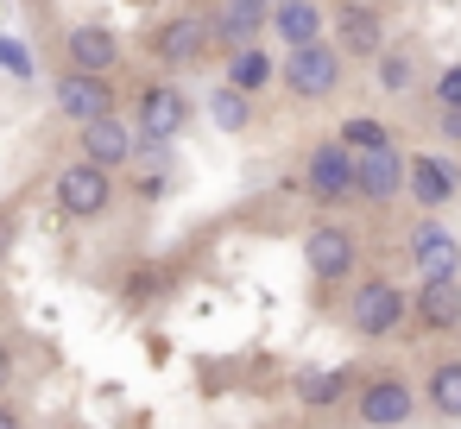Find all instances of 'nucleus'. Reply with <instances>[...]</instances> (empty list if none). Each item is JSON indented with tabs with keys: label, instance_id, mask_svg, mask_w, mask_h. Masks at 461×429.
<instances>
[{
	"label": "nucleus",
	"instance_id": "nucleus-1",
	"mask_svg": "<svg viewBox=\"0 0 461 429\" xmlns=\"http://www.w3.org/2000/svg\"><path fill=\"white\" fill-rule=\"evenodd\" d=\"M411 316H417V290H404L398 278H360L348 297V328L360 341H392Z\"/></svg>",
	"mask_w": 461,
	"mask_h": 429
},
{
	"label": "nucleus",
	"instance_id": "nucleus-2",
	"mask_svg": "<svg viewBox=\"0 0 461 429\" xmlns=\"http://www.w3.org/2000/svg\"><path fill=\"white\" fill-rule=\"evenodd\" d=\"M51 202H58V215H64V221H102V215L114 209V171H108V165H95V158H77V165H64V171H58Z\"/></svg>",
	"mask_w": 461,
	"mask_h": 429
},
{
	"label": "nucleus",
	"instance_id": "nucleus-3",
	"mask_svg": "<svg viewBox=\"0 0 461 429\" xmlns=\"http://www.w3.org/2000/svg\"><path fill=\"white\" fill-rule=\"evenodd\" d=\"M341 64H348V51H341V45H329V39H316V45L285 51L278 76H285V89H291L297 102H329V95L341 89Z\"/></svg>",
	"mask_w": 461,
	"mask_h": 429
},
{
	"label": "nucleus",
	"instance_id": "nucleus-4",
	"mask_svg": "<svg viewBox=\"0 0 461 429\" xmlns=\"http://www.w3.org/2000/svg\"><path fill=\"white\" fill-rule=\"evenodd\" d=\"M303 190L316 202H354L360 196V152H348L341 139H322L303 152Z\"/></svg>",
	"mask_w": 461,
	"mask_h": 429
},
{
	"label": "nucleus",
	"instance_id": "nucleus-5",
	"mask_svg": "<svg viewBox=\"0 0 461 429\" xmlns=\"http://www.w3.org/2000/svg\"><path fill=\"white\" fill-rule=\"evenodd\" d=\"M303 272L316 284H348L360 272V234L341 228V221H316L303 234Z\"/></svg>",
	"mask_w": 461,
	"mask_h": 429
},
{
	"label": "nucleus",
	"instance_id": "nucleus-6",
	"mask_svg": "<svg viewBox=\"0 0 461 429\" xmlns=\"http://www.w3.org/2000/svg\"><path fill=\"white\" fill-rule=\"evenodd\" d=\"M209 45H215V20H203V13H171L158 32H152V64L158 70H196L203 58H209Z\"/></svg>",
	"mask_w": 461,
	"mask_h": 429
},
{
	"label": "nucleus",
	"instance_id": "nucleus-7",
	"mask_svg": "<svg viewBox=\"0 0 461 429\" xmlns=\"http://www.w3.org/2000/svg\"><path fill=\"white\" fill-rule=\"evenodd\" d=\"M190 114H196V102H190L177 83H146L140 102H133V127H140V139H152V146H171V139L190 127Z\"/></svg>",
	"mask_w": 461,
	"mask_h": 429
},
{
	"label": "nucleus",
	"instance_id": "nucleus-8",
	"mask_svg": "<svg viewBox=\"0 0 461 429\" xmlns=\"http://www.w3.org/2000/svg\"><path fill=\"white\" fill-rule=\"evenodd\" d=\"M354 416H360V429H404V423L417 416V391H411V379H398V372L366 379V385L354 391Z\"/></svg>",
	"mask_w": 461,
	"mask_h": 429
},
{
	"label": "nucleus",
	"instance_id": "nucleus-9",
	"mask_svg": "<svg viewBox=\"0 0 461 429\" xmlns=\"http://www.w3.org/2000/svg\"><path fill=\"white\" fill-rule=\"evenodd\" d=\"M51 102H58V114H64V121H77V127L121 114L114 76H83V70H64V76H58V89H51Z\"/></svg>",
	"mask_w": 461,
	"mask_h": 429
},
{
	"label": "nucleus",
	"instance_id": "nucleus-10",
	"mask_svg": "<svg viewBox=\"0 0 461 429\" xmlns=\"http://www.w3.org/2000/svg\"><path fill=\"white\" fill-rule=\"evenodd\" d=\"M398 196H411V152H398V146L360 152V202L385 209V202H398Z\"/></svg>",
	"mask_w": 461,
	"mask_h": 429
},
{
	"label": "nucleus",
	"instance_id": "nucleus-11",
	"mask_svg": "<svg viewBox=\"0 0 461 429\" xmlns=\"http://www.w3.org/2000/svg\"><path fill=\"white\" fill-rule=\"evenodd\" d=\"M272 7L278 0H215V45L240 51V45H259V32H272Z\"/></svg>",
	"mask_w": 461,
	"mask_h": 429
},
{
	"label": "nucleus",
	"instance_id": "nucleus-12",
	"mask_svg": "<svg viewBox=\"0 0 461 429\" xmlns=\"http://www.w3.org/2000/svg\"><path fill=\"white\" fill-rule=\"evenodd\" d=\"M64 70L114 76V70H121V39H114L108 26H70V32H64Z\"/></svg>",
	"mask_w": 461,
	"mask_h": 429
},
{
	"label": "nucleus",
	"instance_id": "nucleus-13",
	"mask_svg": "<svg viewBox=\"0 0 461 429\" xmlns=\"http://www.w3.org/2000/svg\"><path fill=\"white\" fill-rule=\"evenodd\" d=\"M411 265H417V278H461V240L429 215L411 228Z\"/></svg>",
	"mask_w": 461,
	"mask_h": 429
},
{
	"label": "nucleus",
	"instance_id": "nucleus-14",
	"mask_svg": "<svg viewBox=\"0 0 461 429\" xmlns=\"http://www.w3.org/2000/svg\"><path fill=\"white\" fill-rule=\"evenodd\" d=\"M83 139V158H95V165H108V171H121V165H133L140 158V127H127L121 114H108V121H89V127H77Z\"/></svg>",
	"mask_w": 461,
	"mask_h": 429
},
{
	"label": "nucleus",
	"instance_id": "nucleus-15",
	"mask_svg": "<svg viewBox=\"0 0 461 429\" xmlns=\"http://www.w3.org/2000/svg\"><path fill=\"white\" fill-rule=\"evenodd\" d=\"M455 190H461V171L442 158V152H411V202L417 209H448L455 202Z\"/></svg>",
	"mask_w": 461,
	"mask_h": 429
},
{
	"label": "nucleus",
	"instance_id": "nucleus-16",
	"mask_svg": "<svg viewBox=\"0 0 461 429\" xmlns=\"http://www.w3.org/2000/svg\"><path fill=\"white\" fill-rule=\"evenodd\" d=\"M335 45H341L348 58H379V51H385V20H379L373 0H354V7L335 13Z\"/></svg>",
	"mask_w": 461,
	"mask_h": 429
},
{
	"label": "nucleus",
	"instance_id": "nucleus-17",
	"mask_svg": "<svg viewBox=\"0 0 461 429\" xmlns=\"http://www.w3.org/2000/svg\"><path fill=\"white\" fill-rule=\"evenodd\" d=\"M417 328H429V335L461 328V278H423L417 284Z\"/></svg>",
	"mask_w": 461,
	"mask_h": 429
},
{
	"label": "nucleus",
	"instance_id": "nucleus-18",
	"mask_svg": "<svg viewBox=\"0 0 461 429\" xmlns=\"http://www.w3.org/2000/svg\"><path fill=\"white\" fill-rule=\"evenodd\" d=\"M272 32H278L285 51L316 45L322 39V7H316V0H278V7H272Z\"/></svg>",
	"mask_w": 461,
	"mask_h": 429
},
{
	"label": "nucleus",
	"instance_id": "nucleus-19",
	"mask_svg": "<svg viewBox=\"0 0 461 429\" xmlns=\"http://www.w3.org/2000/svg\"><path fill=\"white\" fill-rule=\"evenodd\" d=\"M278 64H285V58H272L266 45H240V51H228V64H221V83H234V89L259 95V89L278 76Z\"/></svg>",
	"mask_w": 461,
	"mask_h": 429
},
{
	"label": "nucleus",
	"instance_id": "nucleus-20",
	"mask_svg": "<svg viewBox=\"0 0 461 429\" xmlns=\"http://www.w3.org/2000/svg\"><path fill=\"white\" fill-rule=\"evenodd\" d=\"M348 385H354V372H348V366L303 372V379H297V404H303V410H335V404L348 398Z\"/></svg>",
	"mask_w": 461,
	"mask_h": 429
},
{
	"label": "nucleus",
	"instance_id": "nucleus-21",
	"mask_svg": "<svg viewBox=\"0 0 461 429\" xmlns=\"http://www.w3.org/2000/svg\"><path fill=\"white\" fill-rule=\"evenodd\" d=\"M423 404L436 416H461V360H436L423 379Z\"/></svg>",
	"mask_w": 461,
	"mask_h": 429
},
{
	"label": "nucleus",
	"instance_id": "nucleus-22",
	"mask_svg": "<svg viewBox=\"0 0 461 429\" xmlns=\"http://www.w3.org/2000/svg\"><path fill=\"white\" fill-rule=\"evenodd\" d=\"M209 121H215L221 133H247V127H253V95L234 89V83H221V89L209 95Z\"/></svg>",
	"mask_w": 461,
	"mask_h": 429
},
{
	"label": "nucleus",
	"instance_id": "nucleus-23",
	"mask_svg": "<svg viewBox=\"0 0 461 429\" xmlns=\"http://www.w3.org/2000/svg\"><path fill=\"white\" fill-rule=\"evenodd\" d=\"M335 139H341L348 152H379V146H392L385 121H373V114H348V121L335 127Z\"/></svg>",
	"mask_w": 461,
	"mask_h": 429
},
{
	"label": "nucleus",
	"instance_id": "nucleus-24",
	"mask_svg": "<svg viewBox=\"0 0 461 429\" xmlns=\"http://www.w3.org/2000/svg\"><path fill=\"white\" fill-rule=\"evenodd\" d=\"M373 70H379V89H385V95L417 89V58H411V51H379V58H373Z\"/></svg>",
	"mask_w": 461,
	"mask_h": 429
},
{
	"label": "nucleus",
	"instance_id": "nucleus-25",
	"mask_svg": "<svg viewBox=\"0 0 461 429\" xmlns=\"http://www.w3.org/2000/svg\"><path fill=\"white\" fill-rule=\"evenodd\" d=\"M0 70H7V76H32V51L20 39H0Z\"/></svg>",
	"mask_w": 461,
	"mask_h": 429
},
{
	"label": "nucleus",
	"instance_id": "nucleus-26",
	"mask_svg": "<svg viewBox=\"0 0 461 429\" xmlns=\"http://www.w3.org/2000/svg\"><path fill=\"white\" fill-rule=\"evenodd\" d=\"M436 102H442V108H461V64H448V70L436 76Z\"/></svg>",
	"mask_w": 461,
	"mask_h": 429
},
{
	"label": "nucleus",
	"instance_id": "nucleus-27",
	"mask_svg": "<svg viewBox=\"0 0 461 429\" xmlns=\"http://www.w3.org/2000/svg\"><path fill=\"white\" fill-rule=\"evenodd\" d=\"M14 372H20V360H14V341L0 335V398H7V385H14Z\"/></svg>",
	"mask_w": 461,
	"mask_h": 429
},
{
	"label": "nucleus",
	"instance_id": "nucleus-28",
	"mask_svg": "<svg viewBox=\"0 0 461 429\" xmlns=\"http://www.w3.org/2000/svg\"><path fill=\"white\" fill-rule=\"evenodd\" d=\"M442 139H455V146H461V108H442Z\"/></svg>",
	"mask_w": 461,
	"mask_h": 429
},
{
	"label": "nucleus",
	"instance_id": "nucleus-29",
	"mask_svg": "<svg viewBox=\"0 0 461 429\" xmlns=\"http://www.w3.org/2000/svg\"><path fill=\"white\" fill-rule=\"evenodd\" d=\"M0 429H26V416H20V404H7V398H0Z\"/></svg>",
	"mask_w": 461,
	"mask_h": 429
},
{
	"label": "nucleus",
	"instance_id": "nucleus-30",
	"mask_svg": "<svg viewBox=\"0 0 461 429\" xmlns=\"http://www.w3.org/2000/svg\"><path fill=\"white\" fill-rule=\"evenodd\" d=\"M373 7H379V0H373Z\"/></svg>",
	"mask_w": 461,
	"mask_h": 429
}]
</instances>
